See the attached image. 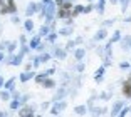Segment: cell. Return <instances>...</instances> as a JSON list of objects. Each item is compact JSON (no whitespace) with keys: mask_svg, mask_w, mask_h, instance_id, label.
Segmentation results:
<instances>
[{"mask_svg":"<svg viewBox=\"0 0 131 117\" xmlns=\"http://www.w3.org/2000/svg\"><path fill=\"white\" fill-rule=\"evenodd\" d=\"M54 10H56V5L54 4H49V5H47V8L44 10V17H46L47 20H52V17H54Z\"/></svg>","mask_w":131,"mask_h":117,"instance_id":"obj_1","label":"cell"},{"mask_svg":"<svg viewBox=\"0 0 131 117\" xmlns=\"http://www.w3.org/2000/svg\"><path fill=\"white\" fill-rule=\"evenodd\" d=\"M10 64H20L22 62V55H14V59H10Z\"/></svg>","mask_w":131,"mask_h":117,"instance_id":"obj_2","label":"cell"},{"mask_svg":"<svg viewBox=\"0 0 131 117\" xmlns=\"http://www.w3.org/2000/svg\"><path fill=\"white\" fill-rule=\"evenodd\" d=\"M30 77H32V72H25V74H22L20 79H22V82H25V80H29Z\"/></svg>","mask_w":131,"mask_h":117,"instance_id":"obj_3","label":"cell"},{"mask_svg":"<svg viewBox=\"0 0 131 117\" xmlns=\"http://www.w3.org/2000/svg\"><path fill=\"white\" fill-rule=\"evenodd\" d=\"M37 5H29V8H27V15H30V14H34L35 10H37Z\"/></svg>","mask_w":131,"mask_h":117,"instance_id":"obj_4","label":"cell"},{"mask_svg":"<svg viewBox=\"0 0 131 117\" xmlns=\"http://www.w3.org/2000/svg\"><path fill=\"white\" fill-rule=\"evenodd\" d=\"M82 57H84V50L79 49V50L76 52V59H82Z\"/></svg>","mask_w":131,"mask_h":117,"instance_id":"obj_5","label":"cell"},{"mask_svg":"<svg viewBox=\"0 0 131 117\" xmlns=\"http://www.w3.org/2000/svg\"><path fill=\"white\" fill-rule=\"evenodd\" d=\"M61 109H64V104H59V106H56L52 112H54V114H57V112H61Z\"/></svg>","mask_w":131,"mask_h":117,"instance_id":"obj_6","label":"cell"},{"mask_svg":"<svg viewBox=\"0 0 131 117\" xmlns=\"http://www.w3.org/2000/svg\"><path fill=\"white\" fill-rule=\"evenodd\" d=\"M30 47H39V37H35L34 40H30Z\"/></svg>","mask_w":131,"mask_h":117,"instance_id":"obj_7","label":"cell"},{"mask_svg":"<svg viewBox=\"0 0 131 117\" xmlns=\"http://www.w3.org/2000/svg\"><path fill=\"white\" fill-rule=\"evenodd\" d=\"M61 34H62V35H67V34H71V29H69V27H66V29H62V30H61Z\"/></svg>","mask_w":131,"mask_h":117,"instance_id":"obj_8","label":"cell"},{"mask_svg":"<svg viewBox=\"0 0 131 117\" xmlns=\"http://www.w3.org/2000/svg\"><path fill=\"white\" fill-rule=\"evenodd\" d=\"M49 54H44V55H40V62H46V60H49Z\"/></svg>","mask_w":131,"mask_h":117,"instance_id":"obj_9","label":"cell"},{"mask_svg":"<svg viewBox=\"0 0 131 117\" xmlns=\"http://www.w3.org/2000/svg\"><path fill=\"white\" fill-rule=\"evenodd\" d=\"M56 55H57L59 59H62V57H64V50H59L57 49V50H56Z\"/></svg>","mask_w":131,"mask_h":117,"instance_id":"obj_10","label":"cell"},{"mask_svg":"<svg viewBox=\"0 0 131 117\" xmlns=\"http://www.w3.org/2000/svg\"><path fill=\"white\" fill-rule=\"evenodd\" d=\"M14 82H15L14 79H10V80H8V82H7V89H14Z\"/></svg>","mask_w":131,"mask_h":117,"instance_id":"obj_11","label":"cell"},{"mask_svg":"<svg viewBox=\"0 0 131 117\" xmlns=\"http://www.w3.org/2000/svg\"><path fill=\"white\" fill-rule=\"evenodd\" d=\"M104 37H106V32H104V30H101L99 34L96 35V38H104Z\"/></svg>","mask_w":131,"mask_h":117,"instance_id":"obj_12","label":"cell"},{"mask_svg":"<svg viewBox=\"0 0 131 117\" xmlns=\"http://www.w3.org/2000/svg\"><path fill=\"white\" fill-rule=\"evenodd\" d=\"M76 112H77V114H84V112H86V107H77Z\"/></svg>","mask_w":131,"mask_h":117,"instance_id":"obj_13","label":"cell"},{"mask_svg":"<svg viewBox=\"0 0 131 117\" xmlns=\"http://www.w3.org/2000/svg\"><path fill=\"white\" fill-rule=\"evenodd\" d=\"M44 85H46V87H52V85H54V82H52V80H46Z\"/></svg>","mask_w":131,"mask_h":117,"instance_id":"obj_14","label":"cell"},{"mask_svg":"<svg viewBox=\"0 0 131 117\" xmlns=\"http://www.w3.org/2000/svg\"><path fill=\"white\" fill-rule=\"evenodd\" d=\"M25 27H27V30H30V29H32V22H30V20L25 22Z\"/></svg>","mask_w":131,"mask_h":117,"instance_id":"obj_15","label":"cell"},{"mask_svg":"<svg viewBox=\"0 0 131 117\" xmlns=\"http://www.w3.org/2000/svg\"><path fill=\"white\" fill-rule=\"evenodd\" d=\"M19 107V100H15V102H12V109H17Z\"/></svg>","mask_w":131,"mask_h":117,"instance_id":"obj_16","label":"cell"},{"mask_svg":"<svg viewBox=\"0 0 131 117\" xmlns=\"http://www.w3.org/2000/svg\"><path fill=\"white\" fill-rule=\"evenodd\" d=\"M47 32H49V29H47V27H44V29H42V32H40V35H46Z\"/></svg>","mask_w":131,"mask_h":117,"instance_id":"obj_17","label":"cell"},{"mask_svg":"<svg viewBox=\"0 0 131 117\" xmlns=\"http://www.w3.org/2000/svg\"><path fill=\"white\" fill-rule=\"evenodd\" d=\"M2 99H8V92H2V95H0Z\"/></svg>","mask_w":131,"mask_h":117,"instance_id":"obj_18","label":"cell"},{"mask_svg":"<svg viewBox=\"0 0 131 117\" xmlns=\"http://www.w3.org/2000/svg\"><path fill=\"white\" fill-rule=\"evenodd\" d=\"M119 107H121V102H118V104L114 106V112H118V109H119Z\"/></svg>","mask_w":131,"mask_h":117,"instance_id":"obj_19","label":"cell"},{"mask_svg":"<svg viewBox=\"0 0 131 117\" xmlns=\"http://www.w3.org/2000/svg\"><path fill=\"white\" fill-rule=\"evenodd\" d=\"M37 80H39V82H44V80H46V77L40 75V77H37Z\"/></svg>","mask_w":131,"mask_h":117,"instance_id":"obj_20","label":"cell"},{"mask_svg":"<svg viewBox=\"0 0 131 117\" xmlns=\"http://www.w3.org/2000/svg\"><path fill=\"white\" fill-rule=\"evenodd\" d=\"M2 84H4V82H2V79H0V87H2Z\"/></svg>","mask_w":131,"mask_h":117,"instance_id":"obj_21","label":"cell"},{"mask_svg":"<svg viewBox=\"0 0 131 117\" xmlns=\"http://www.w3.org/2000/svg\"><path fill=\"white\" fill-rule=\"evenodd\" d=\"M2 57H4V55H2V54H0V60H2Z\"/></svg>","mask_w":131,"mask_h":117,"instance_id":"obj_22","label":"cell"},{"mask_svg":"<svg viewBox=\"0 0 131 117\" xmlns=\"http://www.w3.org/2000/svg\"><path fill=\"white\" fill-rule=\"evenodd\" d=\"M42 2H50V0H42Z\"/></svg>","mask_w":131,"mask_h":117,"instance_id":"obj_23","label":"cell"}]
</instances>
